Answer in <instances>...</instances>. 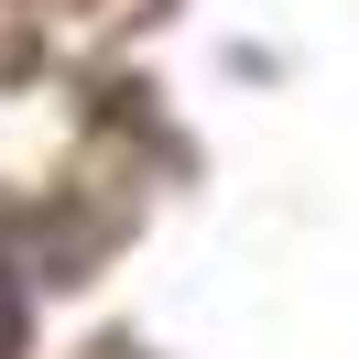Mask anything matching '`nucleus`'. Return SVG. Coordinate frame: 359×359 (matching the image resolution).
Returning a JSON list of instances; mask_svg holds the SVG:
<instances>
[{"label": "nucleus", "instance_id": "obj_1", "mask_svg": "<svg viewBox=\"0 0 359 359\" xmlns=\"http://www.w3.org/2000/svg\"><path fill=\"white\" fill-rule=\"evenodd\" d=\"M11 337H22V305H11V283H0V359H11Z\"/></svg>", "mask_w": 359, "mask_h": 359}]
</instances>
